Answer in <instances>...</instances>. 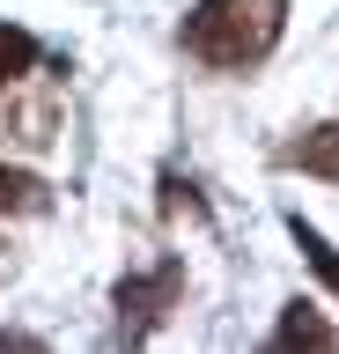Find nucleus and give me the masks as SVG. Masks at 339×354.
Masks as SVG:
<instances>
[{
  "label": "nucleus",
  "mask_w": 339,
  "mask_h": 354,
  "mask_svg": "<svg viewBox=\"0 0 339 354\" xmlns=\"http://www.w3.org/2000/svg\"><path fill=\"white\" fill-rule=\"evenodd\" d=\"M177 295H184V266L177 259H155V266H140V273H126V281H118V339L140 347V339L170 317Z\"/></svg>",
  "instance_id": "2"
},
{
  "label": "nucleus",
  "mask_w": 339,
  "mask_h": 354,
  "mask_svg": "<svg viewBox=\"0 0 339 354\" xmlns=\"http://www.w3.org/2000/svg\"><path fill=\"white\" fill-rule=\"evenodd\" d=\"M30 66H37V37H30V30H15V22H0V96L23 82Z\"/></svg>",
  "instance_id": "6"
},
{
  "label": "nucleus",
  "mask_w": 339,
  "mask_h": 354,
  "mask_svg": "<svg viewBox=\"0 0 339 354\" xmlns=\"http://www.w3.org/2000/svg\"><path fill=\"white\" fill-rule=\"evenodd\" d=\"M273 347H280V354H288V347H317V354H325V347H339V332L317 317V303H288L280 325H273Z\"/></svg>",
  "instance_id": "4"
},
{
  "label": "nucleus",
  "mask_w": 339,
  "mask_h": 354,
  "mask_svg": "<svg viewBox=\"0 0 339 354\" xmlns=\"http://www.w3.org/2000/svg\"><path fill=\"white\" fill-rule=\"evenodd\" d=\"M280 15H288V0H200L184 15V52L222 74L258 66L280 44Z\"/></svg>",
  "instance_id": "1"
},
{
  "label": "nucleus",
  "mask_w": 339,
  "mask_h": 354,
  "mask_svg": "<svg viewBox=\"0 0 339 354\" xmlns=\"http://www.w3.org/2000/svg\"><path fill=\"white\" fill-rule=\"evenodd\" d=\"M288 236L302 243V259H310V273H317V281H325V288H332V295H339V251H332V243H325V236H317V229H310V221H302V214H288Z\"/></svg>",
  "instance_id": "7"
},
{
  "label": "nucleus",
  "mask_w": 339,
  "mask_h": 354,
  "mask_svg": "<svg viewBox=\"0 0 339 354\" xmlns=\"http://www.w3.org/2000/svg\"><path fill=\"white\" fill-rule=\"evenodd\" d=\"M45 207H52V185H45V177L0 162V214H45Z\"/></svg>",
  "instance_id": "5"
},
{
  "label": "nucleus",
  "mask_w": 339,
  "mask_h": 354,
  "mask_svg": "<svg viewBox=\"0 0 339 354\" xmlns=\"http://www.w3.org/2000/svg\"><path fill=\"white\" fill-rule=\"evenodd\" d=\"M280 170H302V177H325V185H339V118H325V126L295 133V140H280Z\"/></svg>",
  "instance_id": "3"
},
{
  "label": "nucleus",
  "mask_w": 339,
  "mask_h": 354,
  "mask_svg": "<svg viewBox=\"0 0 339 354\" xmlns=\"http://www.w3.org/2000/svg\"><path fill=\"white\" fill-rule=\"evenodd\" d=\"M162 214H206V207H200V192H192L177 170H162Z\"/></svg>",
  "instance_id": "8"
}]
</instances>
